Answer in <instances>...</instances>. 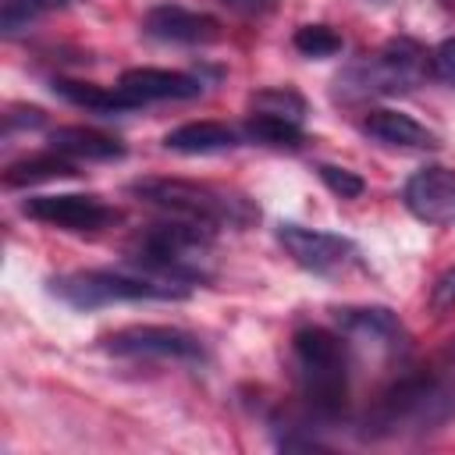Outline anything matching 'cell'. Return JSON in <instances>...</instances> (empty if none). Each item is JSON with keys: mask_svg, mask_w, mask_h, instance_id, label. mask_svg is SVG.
<instances>
[{"mask_svg": "<svg viewBox=\"0 0 455 455\" xmlns=\"http://www.w3.org/2000/svg\"><path fill=\"white\" fill-rule=\"evenodd\" d=\"M295 384L316 419H338L348 402V341L327 327H302L291 338Z\"/></svg>", "mask_w": 455, "mask_h": 455, "instance_id": "obj_2", "label": "cell"}, {"mask_svg": "<svg viewBox=\"0 0 455 455\" xmlns=\"http://www.w3.org/2000/svg\"><path fill=\"white\" fill-rule=\"evenodd\" d=\"M50 291L75 306V309H100L110 302H142V299H185L188 288L164 277H139V274H114V270H71L50 281Z\"/></svg>", "mask_w": 455, "mask_h": 455, "instance_id": "obj_6", "label": "cell"}, {"mask_svg": "<svg viewBox=\"0 0 455 455\" xmlns=\"http://www.w3.org/2000/svg\"><path fill=\"white\" fill-rule=\"evenodd\" d=\"M363 135H370L380 146H395V149H437V135L430 128H423L416 117L402 114V110H366L359 121Z\"/></svg>", "mask_w": 455, "mask_h": 455, "instance_id": "obj_14", "label": "cell"}, {"mask_svg": "<svg viewBox=\"0 0 455 455\" xmlns=\"http://www.w3.org/2000/svg\"><path fill=\"white\" fill-rule=\"evenodd\" d=\"M21 213L50 224V228H64V231H103L110 224L121 220V213L114 206H107L96 196H78V192H64V196H36L21 203Z\"/></svg>", "mask_w": 455, "mask_h": 455, "instance_id": "obj_9", "label": "cell"}, {"mask_svg": "<svg viewBox=\"0 0 455 455\" xmlns=\"http://www.w3.org/2000/svg\"><path fill=\"white\" fill-rule=\"evenodd\" d=\"M210 256H213V228L178 220V217L164 224H149L132 245V263H139L153 277L178 281V284L206 281Z\"/></svg>", "mask_w": 455, "mask_h": 455, "instance_id": "obj_4", "label": "cell"}, {"mask_svg": "<svg viewBox=\"0 0 455 455\" xmlns=\"http://www.w3.org/2000/svg\"><path fill=\"white\" fill-rule=\"evenodd\" d=\"M338 323L348 345H366L380 352H398L405 345V331L398 316L384 306H363V309H338Z\"/></svg>", "mask_w": 455, "mask_h": 455, "instance_id": "obj_13", "label": "cell"}, {"mask_svg": "<svg viewBox=\"0 0 455 455\" xmlns=\"http://www.w3.org/2000/svg\"><path fill=\"white\" fill-rule=\"evenodd\" d=\"M295 50L302 53V57H334V53H341V36L331 28V25H302L299 32H295Z\"/></svg>", "mask_w": 455, "mask_h": 455, "instance_id": "obj_20", "label": "cell"}, {"mask_svg": "<svg viewBox=\"0 0 455 455\" xmlns=\"http://www.w3.org/2000/svg\"><path fill=\"white\" fill-rule=\"evenodd\" d=\"M132 196L178 220H192L203 228H245L259 217V210L245 196L185 178H139L132 181Z\"/></svg>", "mask_w": 455, "mask_h": 455, "instance_id": "obj_3", "label": "cell"}, {"mask_svg": "<svg viewBox=\"0 0 455 455\" xmlns=\"http://www.w3.org/2000/svg\"><path fill=\"white\" fill-rule=\"evenodd\" d=\"M455 419V377L419 373L391 384L363 419V437H416Z\"/></svg>", "mask_w": 455, "mask_h": 455, "instance_id": "obj_1", "label": "cell"}, {"mask_svg": "<svg viewBox=\"0 0 455 455\" xmlns=\"http://www.w3.org/2000/svg\"><path fill=\"white\" fill-rule=\"evenodd\" d=\"M405 210L434 228H455V171L423 167L405 181Z\"/></svg>", "mask_w": 455, "mask_h": 455, "instance_id": "obj_10", "label": "cell"}, {"mask_svg": "<svg viewBox=\"0 0 455 455\" xmlns=\"http://www.w3.org/2000/svg\"><path fill=\"white\" fill-rule=\"evenodd\" d=\"M430 71V57L412 39H391L377 53L363 57L359 64L345 68L338 75V96L341 100H363V96H391L416 89L423 75Z\"/></svg>", "mask_w": 455, "mask_h": 455, "instance_id": "obj_5", "label": "cell"}, {"mask_svg": "<svg viewBox=\"0 0 455 455\" xmlns=\"http://www.w3.org/2000/svg\"><path fill=\"white\" fill-rule=\"evenodd\" d=\"M430 302H434L437 309L455 306V267H451V270H444V274L437 277V284H434V291H430Z\"/></svg>", "mask_w": 455, "mask_h": 455, "instance_id": "obj_25", "label": "cell"}, {"mask_svg": "<svg viewBox=\"0 0 455 455\" xmlns=\"http://www.w3.org/2000/svg\"><path fill=\"white\" fill-rule=\"evenodd\" d=\"M142 32L160 39V43H181V46H203L220 39V21L203 14V11H188L178 4H160L149 7L142 18Z\"/></svg>", "mask_w": 455, "mask_h": 455, "instance_id": "obj_11", "label": "cell"}, {"mask_svg": "<svg viewBox=\"0 0 455 455\" xmlns=\"http://www.w3.org/2000/svg\"><path fill=\"white\" fill-rule=\"evenodd\" d=\"M252 110L277 114V117H288V121H302L306 103H302V96H295L288 89H263V92L252 96Z\"/></svg>", "mask_w": 455, "mask_h": 455, "instance_id": "obj_21", "label": "cell"}, {"mask_svg": "<svg viewBox=\"0 0 455 455\" xmlns=\"http://www.w3.org/2000/svg\"><path fill=\"white\" fill-rule=\"evenodd\" d=\"M277 242L302 270L320 274V277L345 274L348 267L359 263V249L345 235H331V231H316L302 224H277Z\"/></svg>", "mask_w": 455, "mask_h": 455, "instance_id": "obj_7", "label": "cell"}, {"mask_svg": "<svg viewBox=\"0 0 455 455\" xmlns=\"http://www.w3.org/2000/svg\"><path fill=\"white\" fill-rule=\"evenodd\" d=\"M53 92L64 96L68 103L75 107H85V110H100V114H121V110H135V103L114 85V89H103V85H92V82H71V78H53Z\"/></svg>", "mask_w": 455, "mask_h": 455, "instance_id": "obj_17", "label": "cell"}, {"mask_svg": "<svg viewBox=\"0 0 455 455\" xmlns=\"http://www.w3.org/2000/svg\"><path fill=\"white\" fill-rule=\"evenodd\" d=\"M103 348L114 355H128V359H185V363L203 359V345L196 334L181 327H160V323H139V327L114 331L103 338Z\"/></svg>", "mask_w": 455, "mask_h": 455, "instance_id": "obj_8", "label": "cell"}, {"mask_svg": "<svg viewBox=\"0 0 455 455\" xmlns=\"http://www.w3.org/2000/svg\"><path fill=\"white\" fill-rule=\"evenodd\" d=\"M235 14H245V18H252V14H267V11H274L277 7V0H224Z\"/></svg>", "mask_w": 455, "mask_h": 455, "instance_id": "obj_26", "label": "cell"}, {"mask_svg": "<svg viewBox=\"0 0 455 455\" xmlns=\"http://www.w3.org/2000/svg\"><path fill=\"white\" fill-rule=\"evenodd\" d=\"M68 0H4V11H0V25L7 32H14L18 25H25L32 14L39 11H53V7H64Z\"/></svg>", "mask_w": 455, "mask_h": 455, "instance_id": "obj_23", "label": "cell"}, {"mask_svg": "<svg viewBox=\"0 0 455 455\" xmlns=\"http://www.w3.org/2000/svg\"><path fill=\"white\" fill-rule=\"evenodd\" d=\"M316 174H320V181H323L334 196H341V199H359V196L366 192V181H363L355 171H345V167H334V164H320Z\"/></svg>", "mask_w": 455, "mask_h": 455, "instance_id": "obj_22", "label": "cell"}, {"mask_svg": "<svg viewBox=\"0 0 455 455\" xmlns=\"http://www.w3.org/2000/svg\"><path fill=\"white\" fill-rule=\"evenodd\" d=\"M75 174V164L60 153H36V156H25L18 164H11L4 171V185L7 188H25V185H39V181H53V178H71Z\"/></svg>", "mask_w": 455, "mask_h": 455, "instance_id": "obj_18", "label": "cell"}, {"mask_svg": "<svg viewBox=\"0 0 455 455\" xmlns=\"http://www.w3.org/2000/svg\"><path fill=\"white\" fill-rule=\"evenodd\" d=\"M117 89L135 103H153V100H196L203 92V82L185 71H167V68H128L117 78Z\"/></svg>", "mask_w": 455, "mask_h": 455, "instance_id": "obj_12", "label": "cell"}, {"mask_svg": "<svg viewBox=\"0 0 455 455\" xmlns=\"http://www.w3.org/2000/svg\"><path fill=\"white\" fill-rule=\"evenodd\" d=\"M50 149L68 156V160H121L124 156V142L96 132V128H82V124H64L50 132Z\"/></svg>", "mask_w": 455, "mask_h": 455, "instance_id": "obj_15", "label": "cell"}, {"mask_svg": "<svg viewBox=\"0 0 455 455\" xmlns=\"http://www.w3.org/2000/svg\"><path fill=\"white\" fill-rule=\"evenodd\" d=\"M245 139L263 142V146H284V149H295V146H302V128H299V121H288V117H277V114L252 110V114L245 117Z\"/></svg>", "mask_w": 455, "mask_h": 455, "instance_id": "obj_19", "label": "cell"}, {"mask_svg": "<svg viewBox=\"0 0 455 455\" xmlns=\"http://www.w3.org/2000/svg\"><path fill=\"white\" fill-rule=\"evenodd\" d=\"M164 146L171 153H188V156H203V153H224L238 146L235 128L220 124V121H188L174 132H167Z\"/></svg>", "mask_w": 455, "mask_h": 455, "instance_id": "obj_16", "label": "cell"}, {"mask_svg": "<svg viewBox=\"0 0 455 455\" xmlns=\"http://www.w3.org/2000/svg\"><path fill=\"white\" fill-rule=\"evenodd\" d=\"M430 71H434L437 78H444V82L455 85V36L444 39V43L430 53Z\"/></svg>", "mask_w": 455, "mask_h": 455, "instance_id": "obj_24", "label": "cell"}]
</instances>
